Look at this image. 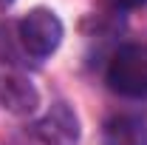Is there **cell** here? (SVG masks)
Returning <instances> with one entry per match:
<instances>
[{
	"mask_svg": "<svg viewBox=\"0 0 147 145\" xmlns=\"http://www.w3.org/2000/svg\"><path fill=\"white\" fill-rule=\"evenodd\" d=\"M105 80L116 94L144 100L147 97V46H142V43L119 46L113 51V57L108 60Z\"/></svg>",
	"mask_w": 147,
	"mask_h": 145,
	"instance_id": "cell-1",
	"label": "cell"
},
{
	"mask_svg": "<svg viewBox=\"0 0 147 145\" xmlns=\"http://www.w3.org/2000/svg\"><path fill=\"white\" fill-rule=\"evenodd\" d=\"M20 43L23 49L37 60H45L57 51V46L62 43V20L57 17L51 9L37 6L31 12H26V17L17 26Z\"/></svg>",
	"mask_w": 147,
	"mask_h": 145,
	"instance_id": "cell-2",
	"label": "cell"
},
{
	"mask_svg": "<svg viewBox=\"0 0 147 145\" xmlns=\"http://www.w3.org/2000/svg\"><path fill=\"white\" fill-rule=\"evenodd\" d=\"M0 105L17 117H28L40 105V91L34 88V83L20 68L6 63H0Z\"/></svg>",
	"mask_w": 147,
	"mask_h": 145,
	"instance_id": "cell-3",
	"label": "cell"
},
{
	"mask_svg": "<svg viewBox=\"0 0 147 145\" xmlns=\"http://www.w3.org/2000/svg\"><path fill=\"white\" fill-rule=\"evenodd\" d=\"M34 137L42 145H76L79 142V120L65 103H54L34 122Z\"/></svg>",
	"mask_w": 147,
	"mask_h": 145,
	"instance_id": "cell-4",
	"label": "cell"
},
{
	"mask_svg": "<svg viewBox=\"0 0 147 145\" xmlns=\"http://www.w3.org/2000/svg\"><path fill=\"white\" fill-rule=\"evenodd\" d=\"M105 145H147V125L144 120L133 114H116L105 122L102 131Z\"/></svg>",
	"mask_w": 147,
	"mask_h": 145,
	"instance_id": "cell-5",
	"label": "cell"
},
{
	"mask_svg": "<svg viewBox=\"0 0 147 145\" xmlns=\"http://www.w3.org/2000/svg\"><path fill=\"white\" fill-rule=\"evenodd\" d=\"M116 6H122V9H136V6H144L147 0H113Z\"/></svg>",
	"mask_w": 147,
	"mask_h": 145,
	"instance_id": "cell-6",
	"label": "cell"
},
{
	"mask_svg": "<svg viewBox=\"0 0 147 145\" xmlns=\"http://www.w3.org/2000/svg\"><path fill=\"white\" fill-rule=\"evenodd\" d=\"M0 3H11V0H0Z\"/></svg>",
	"mask_w": 147,
	"mask_h": 145,
	"instance_id": "cell-7",
	"label": "cell"
}]
</instances>
